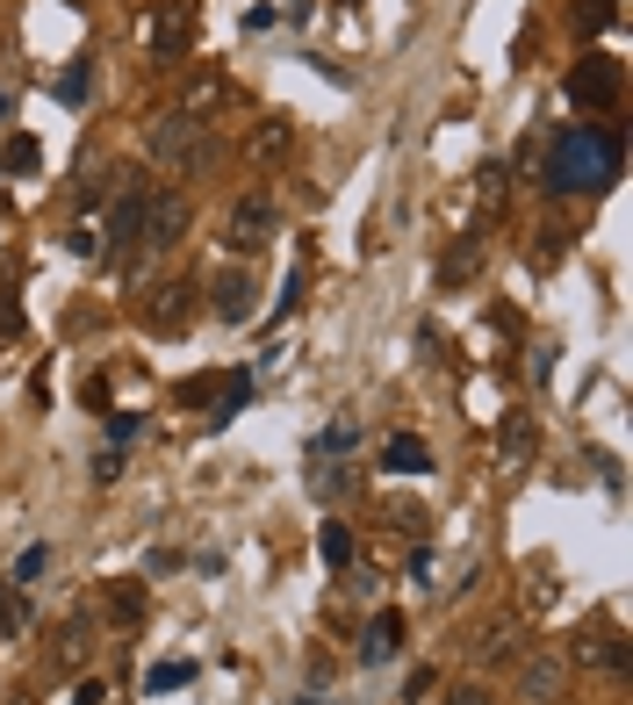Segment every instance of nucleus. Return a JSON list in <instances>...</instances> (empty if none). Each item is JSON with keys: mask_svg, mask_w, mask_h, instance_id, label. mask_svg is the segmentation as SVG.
<instances>
[{"mask_svg": "<svg viewBox=\"0 0 633 705\" xmlns=\"http://www.w3.org/2000/svg\"><path fill=\"white\" fill-rule=\"evenodd\" d=\"M605 180H619V138L612 130H562L548 152V188L554 195H583V188H605Z\"/></svg>", "mask_w": 633, "mask_h": 705, "instance_id": "f257e3e1", "label": "nucleus"}, {"mask_svg": "<svg viewBox=\"0 0 633 705\" xmlns=\"http://www.w3.org/2000/svg\"><path fill=\"white\" fill-rule=\"evenodd\" d=\"M152 158L159 166H173V173H216L223 166V144H216V130L209 122H195V116H159L152 122Z\"/></svg>", "mask_w": 633, "mask_h": 705, "instance_id": "f03ea898", "label": "nucleus"}, {"mask_svg": "<svg viewBox=\"0 0 633 705\" xmlns=\"http://www.w3.org/2000/svg\"><path fill=\"white\" fill-rule=\"evenodd\" d=\"M619 94H626V72H619V58H605V51H590L576 72H568V102L576 108H612Z\"/></svg>", "mask_w": 633, "mask_h": 705, "instance_id": "7ed1b4c3", "label": "nucleus"}, {"mask_svg": "<svg viewBox=\"0 0 633 705\" xmlns=\"http://www.w3.org/2000/svg\"><path fill=\"white\" fill-rule=\"evenodd\" d=\"M188 44H195V8L188 0H166V8L144 15V51L152 58H180Z\"/></svg>", "mask_w": 633, "mask_h": 705, "instance_id": "20e7f679", "label": "nucleus"}, {"mask_svg": "<svg viewBox=\"0 0 633 705\" xmlns=\"http://www.w3.org/2000/svg\"><path fill=\"white\" fill-rule=\"evenodd\" d=\"M144 202H152L144 173H122V195H116V209H108V238H116L122 259L138 252V238H144Z\"/></svg>", "mask_w": 633, "mask_h": 705, "instance_id": "39448f33", "label": "nucleus"}, {"mask_svg": "<svg viewBox=\"0 0 633 705\" xmlns=\"http://www.w3.org/2000/svg\"><path fill=\"white\" fill-rule=\"evenodd\" d=\"M138 317H144L152 331H166V339H173V331L195 325V289H188V281H159V289L138 303Z\"/></svg>", "mask_w": 633, "mask_h": 705, "instance_id": "423d86ee", "label": "nucleus"}, {"mask_svg": "<svg viewBox=\"0 0 633 705\" xmlns=\"http://www.w3.org/2000/svg\"><path fill=\"white\" fill-rule=\"evenodd\" d=\"M180 231H188V202H180V195H159V188H152V202H144V238H138V252H173V245H180Z\"/></svg>", "mask_w": 633, "mask_h": 705, "instance_id": "0eeeda50", "label": "nucleus"}, {"mask_svg": "<svg viewBox=\"0 0 633 705\" xmlns=\"http://www.w3.org/2000/svg\"><path fill=\"white\" fill-rule=\"evenodd\" d=\"M245 158H253L259 173L289 166V158H295V122L289 116H259L253 130H245Z\"/></svg>", "mask_w": 633, "mask_h": 705, "instance_id": "6e6552de", "label": "nucleus"}, {"mask_svg": "<svg viewBox=\"0 0 633 705\" xmlns=\"http://www.w3.org/2000/svg\"><path fill=\"white\" fill-rule=\"evenodd\" d=\"M518 691H526L532 705H562V691H568V662L562 655H526V662H518Z\"/></svg>", "mask_w": 633, "mask_h": 705, "instance_id": "1a4fd4ad", "label": "nucleus"}, {"mask_svg": "<svg viewBox=\"0 0 633 705\" xmlns=\"http://www.w3.org/2000/svg\"><path fill=\"white\" fill-rule=\"evenodd\" d=\"M231 245H238V252H267V245H274V209H267V195H245V202L231 209Z\"/></svg>", "mask_w": 633, "mask_h": 705, "instance_id": "9d476101", "label": "nucleus"}, {"mask_svg": "<svg viewBox=\"0 0 633 705\" xmlns=\"http://www.w3.org/2000/svg\"><path fill=\"white\" fill-rule=\"evenodd\" d=\"M568 662H583V670H605V677H626V641H619L612 626H598V634H576Z\"/></svg>", "mask_w": 633, "mask_h": 705, "instance_id": "9b49d317", "label": "nucleus"}, {"mask_svg": "<svg viewBox=\"0 0 633 705\" xmlns=\"http://www.w3.org/2000/svg\"><path fill=\"white\" fill-rule=\"evenodd\" d=\"M223 102H231V80H223V72H195V80L180 86V116H195V122H209Z\"/></svg>", "mask_w": 633, "mask_h": 705, "instance_id": "f8f14e48", "label": "nucleus"}, {"mask_svg": "<svg viewBox=\"0 0 633 705\" xmlns=\"http://www.w3.org/2000/svg\"><path fill=\"white\" fill-rule=\"evenodd\" d=\"M253 274H245V267H238V274H223L216 281V317H223V325H253V317H259V303H253Z\"/></svg>", "mask_w": 633, "mask_h": 705, "instance_id": "ddd939ff", "label": "nucleus"}, {"mask_svg": "<svg viewBox=\"0 0 633 705\" xmlns=\"http://www.w3.org/2000/svg\"><path fill=\"white\" fill-rule=\"evenodd\" d=\"M396 641H403V620H396V612H375V620H367V634H360V662H367V670H382V662L396 655Z\"/></svg>", "mask_w": 633, "mask_h": 705, "instance_id": "4468645a", "label": "nucleus"}, {"mask_svg": "<svg viewBox=\"0 0 633 705\" xmlns=\"http://www.w3.org/2000/svg\"><path fill=\"white\" fill-rule=\"evenodd\" d=\"M476 209H482V224H496V216L512 209V166H482L476 173Z\"/></svg>", "mask_w": 633, "mask_h": 705, "instance_id": "2eb2a0df", "label": "nucleus"}, {"mask_svg": "<svg viewBox=\"0 0 633 705\" xmlns=\"http://www.w3.org/2000/svg\"><path fill=\"white\" fill-rule=\"evenodd\" d=\"M382 468H389V475H432V447L411 439V432H396L389 447H382Z\"/></svg>", "mask_w": 633, "mask_h": 705, "instance_id": "dca6fc26", "label": "nucleus"}, {"mask_svg": "<svg viewBox=\"0 0 633 705\" xmlns=\"http://www.w3.org/2000/svg\"><path fill=\"white\" fill-rule=\"evenodd\" d=\"M512 655H518V620H490V626L476 634V662H482V670L512 662Z\"/></svg>", "mask_w": 633, "mask_h": 705, "instance_id": "f3484780", "label": "nucleus"}, {"mask_svg": "<svg viewBox=\"0 0 633 705\" xmlns=\"http://www.w3.org/2000/svg\"><path fill=\"white\" fill-rule=\"evenodd\" d=\"M496 454H504V468H518L532 454V411H512L504 418V432H496Z\"/></svg>", "mask_w": 633, "mask_h": 705, "instance_id": "a211bd4d", "label": "nucleus"}, {"mask_svg": "<svg viewBox=\"0 0 633 705\" xmlns=\"http://www.w3.org/2000/svg\"><path fill=\"white\" fill-rule=\"evenodd\" d=\"M36 166H44V144H36V138H22V130H15V138H0V173L30 180Z\"/></svg>", "mask_w": 633, "mask_h": 705, "instance_id": "6ab92c4d", "label": "nucleus"}, {"mask_svg": "<svg viewBox=\"0 0 633 705\" xmlns=\"http://www.w3.org/2000/svg\"><path fill=\"white\" fill-rule=\"evenodd\" d=\"M476 267H482V238H476V231H468V238H461V245H454V252L439 259V281H446V289H454V281H468V274H476Z\"/></svg>", "mask_w": 633, "mask_h": 705, "instance_id": "aec40b11", "label": "nucleus"}, {"mask_svg": "<svg viewBox=\"0 0 633 705\" xmlns=\"http://www.w3.org/2000/svg\"><path fill=\"white\" fill-rule=\"evenodd\" d=\"M86 86H94V58H72V66L58 72V102L80 108V102H86Z\"/></svg>", "mask_w": 633, "mask_h": 705, "instance_id": "412c9836", "label": "nucleus"}, {"mask_svg": "<svg viewBox=\"0 0 633 705\" xmlns=\"http://www.w3.org/2000/svg\"><path fill=\"white\" fill-rule=\"evenodd\" d=\"M180 684H195V662H159V670L144 677V691H152V698H159V691H180Z\"/></svg>", "mask_w": 633, "mask_h": 705, "instance_id": "4be33fe9", "label": "nucleus"}, {"mask_svg": "<svg viewBox=\"0 0 633 705\" xmlns=\"http://www.w3.org/2000/svg\"><path fill=\"white\" fill-rule=\"evenodd\" d=\"M605 22H612V0H576V30L583 36H598Z\"/></svg>", "mask_w": 633, "mask_h": 705, "instance_id": "5701e85b", "label": "nucleus"}, {"mask_svg": "<svg viewBox=\"0 0 633 705\" xmlns=\"http://www.w3.org/2000/svg\"><path fill=\"white\" fill-rule=\"evenodd\" d=\"M325 562H331V568L353 562V533H345V526H325Z\"/></svg>", "mask_w": 633, "mask_h": 705, "instance_id": "b1692460", "label": "nucleus"}, {"mask_svg": "<svg viewBox=\"0 0 633 705\" xmlns=\"http://www.w3.org/2000/svg\"><path fill=\"white\" fill-rule=\"evenodd\" d=\"M51 568V548H22V562H15V584H36Z\"/></svg>", "mask_w": 633, "mask_h": 705, "instance_id": "393cba45", "label": "nucleus"}, {"mask_svg": "<svg viewBox=\"0 0 633 705\" xmlns=\"http://www.w3.org/2000/svg\"><path fill=\"white\" fill-rule=\"evenodd\" d=\"M353 439H360L353 425H325V432H317V454H345V447H353Z\"/></svg>", "mask_w": 633, "mask_h": 705, "instance_id": "a878e982", "label": "nucleus"}, {"mask_svg": "<svg viewBox=\"0 0 633 705\" xmlns=\"http://www.w3.org/2000/svg\"><path fill=\"white\" fill-rule=\"evenodd\" d=\"M0 339H22V303L15 295H0Z\"/></svg>", "mask_w": 633, "mask_h": 705, "instance_id": "bb28decb", "label": "nucleus"}, {"mask_svg": "<svg viewBox=\"0 0 633 705\" xmlns=\"http://www.w3.org/2000/svg\"><path fill=\"white\" fill-rule=\"evenodd\" d=\"M108 439H116V447H122V439H138V418H130V411H108Z\"/></svg>", "mask_w": 633, "mask_h": 705, "instance_id": "cd10ccee", "label": "nucleus"}, {"mask_svg": "<svg viewBox=\"0 0 633 705\" xmlns=\"http://www.w3.org/2000/svg\"><path fill=\"white\" fill-rule=\"evenodd\" d=\"M295 303H303V274H289V281H281V303H274V317H289Z\"/></svg>", "mask_w": 633, "mask_h": 705, "instance_id": "c85d7f7f", "label": "nucleus"}, {"mask_svg": "<svg viewBox=\"0 0 633 705\" xmlns=\"http://www.w3.org/2000/svg\"><path fill=\"white\" fill-rule=\"evenodd\" d=\"M86 648H94V641H86V626H72V634H66V662H86Z\"/></svg>", "mask_w": 633, "mask_h": 705, "instance_id": "c756f323", "label": "nucleus"}, {"mask_svg": "<svg viewBox=\"0 0 633 705\" xmlns=\"http://www.w3.org/2000/svg\"><path fill=\"white\" fill-rule=\"evenodd\" d=\"M281 15H289V22H295V30H303V22H309V15H317V0H289V8H281Z\"/></svg>", "mask_w": 633, "mask_h": 705, "instance_id": "7c9ffc66", "label": "nucleus"}, {"mask_svg": "<svg viewBox=\"0 0 633 705\" xmlns=\"http://www.w3.org/2000/svg\"><path fill=\"white\" fill-rule=\"evenodd\" d=\"M446 705H490V691H476V684H461V691H454V698H446Z\"/></svg>", "mask_w": 633, "mask_h": 705, "instance_id": "2f4dec72", "label": "nucleus"}, {"mask_svg": "<svg viewBox=\"0 0 633 705\" xmlns=\"http://www.w3.org/2000/svg\"><path fill=\"white\" fill-rule=\"evenodd\" d=\"M8 108H15V102H8V86H0V130H8Z\"/></svg>", "mask_w": 633, "mask_h": 705, "instance_id": "473e14b6", "label": "nucleus"}, {"mask_svg": "<svg viewBox=\"0 0 633 705\" xmlns=\"http://www.w3.org/2000/svg\"><path fill=\"white\" fill-rule=\"evenodd\" d=\"M0 620H8V598H0Z\"/></svg>", "mask_w": 633, "mask_h": 705, "instance_id": "72a5a7b5", "label": "nucleus"}, {"mask_svg": "<svg viewBox=\"0 0 633 705\" xmlns=\"http://www.w3.org/2000/svg\"><path fill=\"white\" fill-rule=\"evenodd\" d=\"M72 8H86V0H72Z\"/></svg>", "mask_w": 633, "mask_h": 705, "instance_id": "f704fd0d", "label": "nucleus"}]
</instances>
